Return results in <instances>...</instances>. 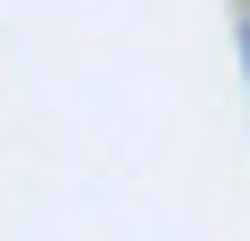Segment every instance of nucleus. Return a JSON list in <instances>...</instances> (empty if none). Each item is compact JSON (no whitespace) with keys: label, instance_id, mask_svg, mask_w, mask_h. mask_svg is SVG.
Listing matches in <instances>:
<instances>
[{"label":"nucleus","instance_id":"f257e3e1","mask_svg":"<svg viewBox=\"0 0 250 241\" xmlns=\"http://www.w3.org/2000/svg\"><path fill=\"white\" fill-rule=\"evenodd\" d=\"M241 36H250V18H241Z\"/></svg>","mask_w":250,"mask_h":241}]
</instances>
